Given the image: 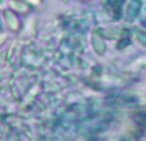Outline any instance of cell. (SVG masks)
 I'll use <instances>...</instances> for the list:
<instances>
[{"instance_id": "6da1fadb", "label": "cell", "mask_w": 146, "mask_h": 141, "mask_svg": "<svg viewBox=\"0 0 146 141\" xmlns=\"http://www.w3.org/2000/svg\"><path fill=\"white\" fill-rule=\"evenodd\" d=\"M126 0H106L104 4V10L108 14L109 19L119 21L123 18V9Z\"/></svg>"}, {"instance_id": "7a4b0ae2", "label": "cell", "mask_w": 146, "mask_h": 141, "mask_svg": "<svg viewBox=\"0 0 146 141\" xmlns=\"http://www.w3.org/2000/svg\"><path fill=\"white\" fill-rule=\"evenodd\" d=\"M1 17H3V19H4L7 27L9 28V31H12V32H18V31L21 30L22 23H21L19 14L15 13L14 10H12L10 8H5L1 12Z\"/></svg>"}, {"instance_id": "3957f363", "label": "cell", "mask_w": 146, "mask_h": 141, "mask_svg": "<svg viewBox=\"0 0 146 141\" xmlns=\"http://www.w3.org/2000/svg\"><path fill=\"white\" fill-rule=\"evenodd\" d=\"M142 0H127L123 9V19L128 22L136 19L142 9Z\"/></svg>"}, {"instance_id": "277c9868", "label": "cell", "mask_w": 146, "mask_h": 141, "mask_svg": "<svg viewBox=\"0 0 146 141\" xmlns=\"http://www.w3.org/2000/svg\"><path fill=\"white\" fill-rule=\"evenodd\" d=\"M8 5L12 10H14L18 14H30L31 10H32V7L28 4L26 0H8Z\"/></svg>"}, {"instance_id": "5b68a950", "label": "cell", "mask_w": 146, "mask_h": 141, "mask_svg": "<svg viewBox=\"0 0 146 141\" xmlns=\"http://www.w3.org/2000/svg\"><path fill=\"white\" fill-rule=\"evenodd\" d=\"M26 1L33 8V7H36V5H40L41 3H42V0H26Z\"/></svg>"}, {"instance_id": "8992f818", "label": "cell", "mask_w": 146, "mask_h": 141, "mask_svg": "<svg viewBox=\"0 0 146 141\" xmlns=\"http://www.w3.org/2000/svg\"><path fill=\"white\" fill-rule=\"evenodd\" d=\"M141 25L144 26V27H146V17H144V18L141 19Z\"/></svg>"}, {"instance_id": "52a82bcc", "label": "cell", "mask_w": 146, "mask_h": 141, "mask_svg": "<svg viewBox=\"0 0 146 141\" xmlns=\"http://www.w3.org/2000/svg\"><path fill=\"white\" fill-rule=\"evenodd\" d=\"M3 30V21H1V17H0V31Z\"/></svg>"}, {"instance_id": "ba28073f", "label": "cell", "mask_w": 146, "mask_h": 141, "mask_svg": "<svg viewBox=\"0 0 146 141\" xmlns=\"http://www.w3.org/2000/svg\"><path fill=\"white\" fill-rule=\"evenodd\" d=\"M62 1H63V0H62ZM64 1H68V0H64Z\"/></svg>"}]
</instances>
